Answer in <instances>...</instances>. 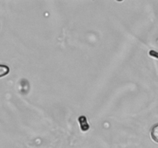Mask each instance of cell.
Instances as JSON below:
<instances>
[{"label":"cell","instance_id":"1","mask_svg":"<svg viewBox=\"0 0 158 148\" xmlns=\"http://www.w3.org/2000/svg\"><path fill=\"white\" fill-rule=\"evenodd\" d=\"M79 122H80V126L83 131H87L89 130V126L87 123V120H86L85 116H80L78 118Z\"/></svg>","mask_w":158,"mask_h":148},{"label":"cell","instance_id":"2","mask_svg":"<svg viewBox=\"0 0 158 148\" xmlns=\"http://www.w3.org/2000/svg\"><path fill=\"white\" fill-rule=\"evenodd\" d=\"M151 137L154 142L158 143V123H156L151 128Z\"/></svg>","mask_w":158,"mask_h":148},{"label":"cell","instance_id":"3","mask_svg":"<svg viewBox=\"0 0 158 148\" xmlns=\"http://www.w3.org/2000/svg\"><path fill=\"white\" fill-rule=\"evenodd\" d=\"M9 72V66H6V65L0 64V78L6 76Z\"/></svg>","mask_w":158,"mask_h":148},{"label":"cell","instance_id":"4","mask_svg":"<svg viewBox=\"0 0 158 148\" xmlns=\"http://www.w3.org/2000/svg\"><path fill=\"white\" fill-rule=\"evenodd\" d=\"M149 54H150V56H151L155 57V58L158 59V52H156V51H154V50L150 51Z\"/></svg>","mask_w":158,"mask_h":148}]
</instances>
